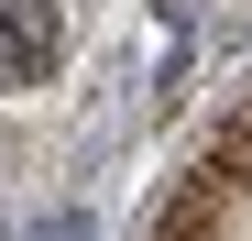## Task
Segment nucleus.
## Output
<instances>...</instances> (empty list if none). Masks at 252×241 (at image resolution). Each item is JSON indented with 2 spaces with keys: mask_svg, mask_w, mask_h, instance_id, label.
Returning a JSON list of instances; mask_svg holds the SVG:
<instances>
[{
  "mask_svg": "<svg viewBox=\"0 0 252 241\" xmlns=\"http://www.w3.org/2000/svg\"><path fill=\"white\" fill-rule=\"evenodd\" d=\"M55 66V0H0V88H44Z\"/></svg>",
  "mask_w": 252,
  "mask_h": 241,
  "instance_id": "f257e3e1",
  "label": "nucleus"
}]
</instances>
